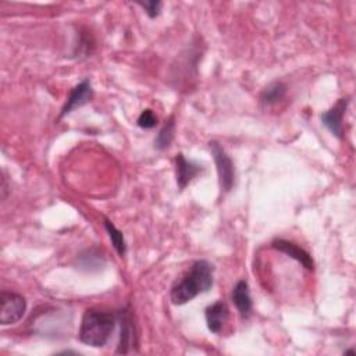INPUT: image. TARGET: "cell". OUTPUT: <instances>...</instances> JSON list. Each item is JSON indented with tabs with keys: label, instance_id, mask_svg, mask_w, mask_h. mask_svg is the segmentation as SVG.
<instances>
[{
	"label": "cell",
	"instance_id": "obj_1",
	"mask_svg": "<svg viewBox=\"0 0 356 356\" xmlns=\"http://www.w3.org/2000/svg\"><path fill=\"white\" fill-rule=\"evenodd\" d=\"M213 266L208 260H197L186 276L177 281L170 293L174 305H184L198 295L208 293L213 286Z\"/></svg>",
	"mask_w": 356,
	"mask_h": 356
},
{
	"label": "cell",
	"instance_id": "obj_2",
	"mask_svg": "<svg viewBox=\"0 0 356 356\" xmlns=\"http://www.w3.org/2000/svg\"><path fill=\"white\" fill-rule=\"evenodd\" d=\"M116 322L117 317L110 312L88 309L82 316L78 338L85 345L102 348L108 344L110 335L113 334Z\"/></svg>",
	"mask_w": 356,
	"mask_h": 356
},
{
	"label": "cell",
	"instance_id": "obj_3",
	"mask_svg": "<svg viewBox=\"0 0 356 356\" xmlns=\"http://www.w3.org/2000/svg\"><path fill=\"white\" fill-rule=\"evenodd\" d=\"M209 148H210V152H212L215 163H216L220 188L224 192H230L235 183L234 161L231 160L228 153L224 150V148L217 141H210Z\"/></svg>",
	"mask_w": 356,
	"mask_h": 356
},
{
	"label": "cell",
	"instance_id": "obj_4",
	"mask_svg": "<svg viewBox=\"0 0 356 356\" xmlns=\"http://www.w3.org/2000/svg\"><path fill=\"white\" fill-rule=\"evenodd\" d=\"M26 309L27 301L23 295L3 291L0 295V324H16L23 319Z\"/></svg>",
	"mask_w": 356,
	"mask_h": 356
},
{
	"label": "cell",
	"instance_id": "obj_5",
	"mask_svg": "<svg viewBox=\"0 0 356 356\" xmlns=\"http://www.w3.org/2000/svg\"><path fill=\"white\" fill-rule=\"evenodd\" d=\"M117 319H119L120 327H121L120 344H119L117 353H130L131 349L138 344L132 313L130 309H123L119 312Z\"/></svg>",
	"mask_w": 356,
	"mask_h": 356
},
{
	"label": "cell",
	"instance_id": "obj_6",
	"mask_svg": "<svg viewBox=\"0 0 356 356\" xmlns=\"http://www.w3.org/2000/svg\"><path fill=\"white\" fill-rule=\"evenodd\" d=\"M94 91H92V83L89 79H83L82 82H79L77 86L72 88V91L70 92L66 105L61 109L60 117H64L66 115L71 113L72 110L86 105L89 101L92 99Z\"/></svg>",
	"mask_w": 356,
	"mask_h": 356
},
{
	"label": "cell",
	"instance_id": "obj_7",
	"mask_svg": "<svg viewBox=\"0 0 356 356\" xmlns=\"http://www.w3.org/2000/svg\"><path fill=\"white\" fill-rule=\"evenodd\" d=\"M348 105H349V99L348 98L339 99L330 110H327V112H324L322 115V123L337 138H342V119H344V116L346 113Z\"/></svg>",
	"mask_w": 356,
	"mask_h": 356
},
{
	"label": "cell",
	"instance_id": "obj_8",
	"mask_svg": "<svg viewBox=\"0 0 356 356\" xmlns=\"http://www.w3.org/2000/svg\"><path fill=\"white\" fill-rule=\"evenodd\" d=\"M202 171V167L194 161H188L183 153L175 156V177L177 186L181 191L187 188V186L194 178Z\"/></svg>",
	"mask_w": 356,
	"mask_h": 356
},
{
	"label": "cell",
	"instance_id": "obj_9",
	"mask_svg": "<svg viewBox=\"0 0 356 356\" xmlns=\"http://www.w3.org/2000/svg\"><path fill=\"white\" fill-rule=\"evenodd\" d=\"M272 246L276 250H279V252H281V253L295 259L298 263H301L305 267V269H308V270H313L315 269L312 256L305 249L298 246L297 244H294L291 241H287V239H276V241L272 242Z\"/></svg>",
	"mask_w": 356,
	"mask_h": 356
},
{
	"label": "cell",
	"instance_id": "obj_10",
	"mask_svg": "<svg viewBox=\"0 0 356 356\" xmlns=\"http://www.w3.org/2000/svg\"><path fill=\"white\" fill-rule=\"evenodd\" d=\"M228 306L223 301H217L213 305L208 306L205 310L208 328L213 334H220L228 320Z\"/></svg>",
	"mask_w": 356,
	"mask_h": 356
},
{
	"label": "cell",
	"instance_id": "obj_11",
	"mask_svg": "<svg viewBox=\"0 0 356 356\" xmlns=\"http://www.w3.org/2000/svg\"><path fill=\"white\" fill-rule=\"evenodd\" d=\"M231 298H233V302L237 306L241 317L248 319L252 315L253 304H252V298H250L249 286L245 280H241L235 284V287L233 288Z\"/></svg>",
	"mask_w": 356,
	"mask_h": 356
},
{
	"label": "cell",
	"instance_id": "obj_12",
	"mask_svg": "<svg viewBox=\"0 0 356 356\" xmlns=\"http://www.w3.org/2000/svg\"><path fill=\"white\" fill-rule=\"evenodd\" d=\"M287 94V86L286 83L276 81L270 85H267L260 95V102L266 106H273L279 102H281L286 98Z\"/></svg>",
	"mask_w": 356,
	"mask_h": 356
},
{
	"label": "cell",
	"instance_id": "obj_13",
	"mask_svg": "<svg viewBox=\"0 0 356 356\" xmlns=\"http://www.w3.org/2000/svg\"><path fill=\"white\" fill-rule=\"evenodd\" d=\"M174 134H175V123H174V117L171 116L168 120L164 121L157 137L155 138V148L157 150L168 149L174 139Z\"/></svg>",
	"mask_w": 356,
	"mask_h": 356
},
{
	"label": "cell",
	"instance_id": "obj_14",
	"mask_svg": "<svg viewBox=\"0 0 356 356\" xmlns=\"http://www.w3.org/2000/svg\"><path fill=\"white\" fill-rule=\"evenodd\" d=\"M105 228H106V231H108V234H109V238H110V241H112L115 249L117 250V253H119L121 257L126 256V253H127V244H126V239H124L123 233H121L112 221H109V220H105Z\"/></svg>",
	"mask_w": 356,
	"mask_h": 356
},
{
	"label": "cell",
	"instance_id": "obj_15",
	"mask_svg": "<svg viewBox=\"0 0 356 356\" xmlns=\"http://www.w3.org/2000/svg\"><path fill=\"white\" fill-rule=\"evenodd\" d=\"M137 124H138V127H141L144 130H152L157 126V117L155 116V113L150 109H146L138 117Z\"/></svg>",
	"mask_w": 356,
	"mask_h": 356
},
{
	"label": "cell",
	"instance_id": "obj_16",
	"mask_svg": "<svg viewBox=\"0 0 356 356\" xmlns=\"http://www.w3.org/2000/svg\"><path fill=\"white\" fill-rule=\"evenodd\" d=\"M138 5L145 10L148 17H150V19H156L160 14L161 8H163L161 2H155V0L153 2H145V3H138Z\"/></svg>",
	"mask_w": 356,
	"mask_h": 356
}]
</instances>
